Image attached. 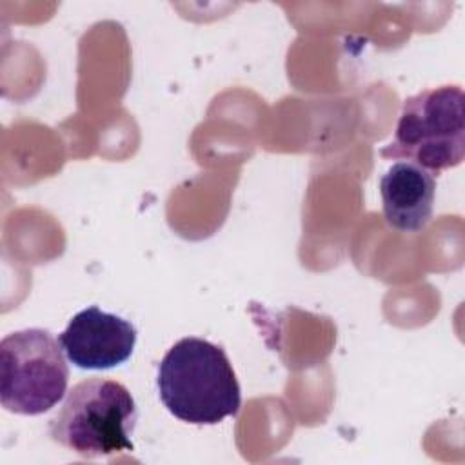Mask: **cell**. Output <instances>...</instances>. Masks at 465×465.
<instances>
[{"label": "cell", "instance_id": "1", "mask_svg": "<svg viewBox=\"0 0 465 465\" xmlns=\"http://www.w3.org/2000/svg\"><path fill=\"white\" fill-rule=\"evenodd\" d=\"M156 387L165 409L193 425H216L236 416L242 391L220 345L187 336L176 341L158 365Z\"/></svg>", "mask_w": 465, "mask_h": 465}, {"label": "cell", "instance_id": "2", "mask_svg": "<svg viewBox=\"0 0 465 465\" xmlns=\"http://www.w3.org/2000/svg\"><path fill=\"white\" fill-rule=\"evenodd\" d=\"M136 420V403L125 385L89 378L67 392L49 421V434L82 458H109L134 450L131 436Z\"/></svg>", "mask_w": 465, "mask_h": 465}, {"label": "cell", "instance_id": "3", "mask_svg": "<svg viewBox=\"0 0 465 465\" xmlns=\"http://www.w3.org/2000/svg\"><path fill=\"white\" fill-rule=\"evenodd\" d=\"M465 96L460 85H440L403 100L394 136L380 151L383 158H405L438 174L465 156Z\"/></svg>", "mask_w": 465, "mask_h": 465}, {"label": "cell", "instance_id": "4", "mask_svg": "<svg viewBox=\"0 0 465 465\" xmlns=\"http://www.w3.org/2000/svg\"><path fill=\"white\" fill-rule=\"evenodd\" d=\"M60 341L45 329H24L0 341V401L15 414L51 411L67 391L69 367Z\"/></svg>", "mask_w": 465, "mask_h": 465}, {"label": "cell", "instance_id": "5", "mask_svg": "<svg viewBox=\"0 0 465 465\" xmlns=\"http://www.w3.org/2000/svg\"><path fill=\"white\" fill-rule=\"evenodd\" d=\"M58 341L67 360L87 371H105L127 361L136 345L131 322L93 305L76 312Z\"/></svg>", "mask_w": 465, "mask_h": 465}, {"label": "cell", "instance_id": "6", "mask_svg": "<svg viewBox=\"0 0 465 465\" xmlns=\"http://www.w3.org/2000/svg\"><path fill=\"white\" fill-rule=\"evenodd\" d=\"M434 174L411 162L392 163L380 180L383 218L400 232H420L432 218Z\"/></svg>", "mask_w": 465, "mask_h": 465}]
</instances>
